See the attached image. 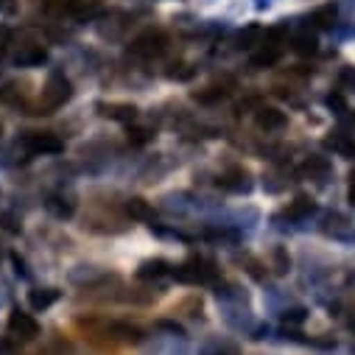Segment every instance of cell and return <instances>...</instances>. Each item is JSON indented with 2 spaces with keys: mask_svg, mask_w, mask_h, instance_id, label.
<instances>
[{
  "mask_svg": "<svg viewBox=\"0 0 355 355\" xmlns=\"http://www.w3.org/2000/svg\"><path fill=\"white\" fill-rule=\"evenodd\" d=\"M171 275L180 280V283H191V286H210L218 280V269L216 263L207 257H191L180 266H173Z\"/></svg>",
  "mask_w": 355,
  "mask_h": 355,
  "instance_id": "1",
  "label": "cell"
},
{
  "mask_svg": "<svg viewBox=\"0 0 355 355\" xmlns=\"http://www.w3.org/2000/svg\"><path fill=\"white\" fill-rule=\"evenodd\" d=\"M70 96H73V87H70L67 76H62V73H51V78H48V81H45V87H42L40 112H42V115H48V112L62 110V107L70 101Z\"/></svg>",
  "mask_w": 355,
  "mask_h": 355,
  "instance_id": "2",
  "label": "cell"
},
{
  "mask_svg": "<svg viewBox=\"0 0 355 355\" xmlns=\"http://www.w3.org/2000/svg\"><path fill=\"white\" fill-rule=\"evenodd\" d=\"M168 34L151 28V31H143L140 37H135L129 42V56L140 59V62H151V59H159L165 51H168Z\"/></svg>",
  "mask_w": 355,
  "mask_h": 355,
  "instance_id": "3",
  "label": "cell"
},
{
  "mask_svg": "<svg viewBox=\"0 0 355 355\" xmlns=\"http://www.w3.org/2000/svg\"><path fill=\"white\" fill-rule=\"evenodd\" d=\"M20 146H23L31 157H40V154H59V151H64L62 137L53 135V132H23Z\"/></svg>",
  "mask_w": 355,
  "mask_h": 355,
  "instance_id": "4",
  "label": "cell"
},
{
  "mask_svg": "<svg viewBox=\"0 0 355 355\" xmlns=\"http://www.w3.org/2000/svg\"><path fill=\"white\" fill-rule=\"evenodd\" d=\"M9 336L17 338V341H34V338L40 336V322H37L31 313L15 308V311L9 313Z\"/></svg>",
  "mask_w": 355,
  "mask_h": 355,
  "instance_id": "5",
  "label": "cell"
},
{
  "mask_svg": "<svg viewBox=\"0 0 355 355\" xmlns=\"http://www.w3.org/2000/svg\"><path fill=\"white\" fill-rule=\"evenodd\" d=\"M316 213V202L308 199V196H297L294 202H288L280 213H277V221H288V224H302L305 218H311Z\"/></svg>",
  "mask_w": 355,
  "mask_h": 355,
  "instance_id": "6",
  "label": "cell"
},
{
  "mask_svg": "<svg viewBox=\"0 0 355 355\" xmlns=\"http://www.w3.org/2000/svg\"><path fill=\"white\" fill-rule=\"evenodd\" d=\"M216 185L221 191H227V193H246L252 188V180H249V171L246 168H238L235 165V168H227L224 173H218Z\"/></svg>",
  "mask_w": 355,
  "mask_h": 355,
  "instance_id": "7",
  "label": "cell"
},
{
  "mask_svg": "<svg viewBox=\"0 0 355 355\" xmlns=\"http://www.w3.org/2000/svg\"><path fill=\"white\" fill-rule=\"evenodd\" d=\"M254 121H257V126H260L263 132H280V129L288 123L286 112H280L277 107H257Z\"/></svg>",
  "mask_w": 355,
  "mask_h": 355,
  "instance_id": "8",
  "label": "cell"
},
{
  "mask_svg": "<svg viewBox=\"0 0 355 355\" xmlns=\"http://www.w3.org/2000/svg\"><path fill=\"white\" fill-rule=\"evenodd\" d=\"M45 59H48V51L42 45H37V42H26L15 53V64L17 67H40V64H45Z\"/></svg>",
  "mask_w": 355,
  "mask_h": 355,
  "instance_id": "9",
  "label": "cell"
},
{
  "mask_svg": "<svg viewBox=\"0 0 355 355\" xmlns=\"http://www.w3.org/2000/svg\"><path fill=\"white\" fill-rule=\"evenodd\" d=\"M230 87H232V81H216V84H207V87H202V90H196L193 93V98L199 101V104H218V101H224L232 90H230Z\"/></svg>",
  "mask_w": 355,
  "mask_h": 355,
  "instance_id": "10",
  "label": "cell"
},
{
  "mask_svg": "<svg viewBox=\"0 0 355 355\" xmlns=\"http://www.w3.org/2000/svg\"><path fill=\"white\" fill-rule=\"evenodd\" d=\"M107 336L115 341H126V344H137L143 341V330L132 322H110L107 324Z\"/></svg>",
  "mask_w": 355,
  "mask_h": 355,
  "instance_id": "11",
  "label": "cell"
},
{
  "mask_svg": "<svg viewBox=\"0 0 355 355\" xmlns=\"http://www.w3.org/2000/svg\"><path fill=\"white\" fill-rule=\"evenodd\" d=\"M165 275H171V263L162 260V257L146 260V263H140V269H137L140 280H157V277H165Z\"/></svg>",
  "mask_w": 355,
  "mask_h": 355,
  "instance_id": "12",
  "label": "cell"
},
{
  "mask_svg": "<svg viewBox=\"0 0 355 355\" xmlns=\"http://www.w3.org/2000/svg\"><path fill=\"white\" fill-rule=\"evenodd\" d=\"M302 173L308 176V180H316V182H324L327 173H330V162L324 157H308L302 162Z\"/></svg>",
  "mask_w": 355,
  "mask_h": 355,
  "instance_id": "13",
  "label": "cell"
},
{
  "mask_svg": "<svg viewBox=\"0 0 355 355\" xmlns=\"http://www.w3.org/2000/svg\"><path fill=\"white\" fill-rule=\"evenodd\" d=\"M59 297H62V294H59L56 288H34V291H28V305H31L34 311H48Z\"/></svg>",
  "mask_w": 355,
  "mask_h": 355,
  "instance_id": "14",
  "label": "cell"
},
{
  "mask_svg": "<svg viewBox=\"0 0 355 355\" xmlns=\"http://www.w3.org/2000/svg\"><path fill=\"white\" fill-rule=\"evenodd\" d=\"M101 110V115H107V118H112V121H135V115H137V107H132V104H101L98 107Z\"/></svg>",
  "mask_w": 355,
  "mask_h": 355,
  "instance_id": "15",
  "label": "cell"
},
{
  "mask_svg": "<svg viewBox=\"0 0 355 355\" xmlns=\"http://www.w3.org/2000/svg\"><path fill=\"white\" fill-rule=\"evenodd\" d=\"M336 20H338V9L333 6V3H327V6H319L313 15H311V23L316 26V28H333L336 26Z\"/></svg>",
  "mask_w": 355,
  "mask_h": 355,
  "instance_id": "16",
  "label": "cell"
},
{
  "mask_svg": "<svg viewBox=\"0 0 355 355\" xmlns=\"http://www.w3.org/2000/svg\"><path fill=\"white\" fill-rule=\"evenodd\" d=\"M45 207H48V210H51L56 218H70V216H73V210H76V205H73L67 196H62V193H53V196H48Z\"/></svg>",
  "mask_w": 355,
  "mask_h": 355,
  "instance_id": "17",
  "label": "cell"
},
{
  "mask_svg": "<svg viewBox=\"0 0 355 355\" xmlns=\"http://www.w3.org/2000/svg\"><path fill=\"white\" fill-rule=\"evenodd\" d=\"M126 213L132 216V218H140V221H151L154 224V210H151V205L146 202V199H129L126 202Z\"/></svg>",
  "mask_w": 355,
  "mask_h": 355,
  "instance_id": "18",
  "label": "cell"
},
{
  "mask_svg": "<svg viewBox=\"0 0 355 355\" xmlns=\"http://www.w3.org/2000/svg\"><path fill=\"white\" fill-rule=\"evenodd\" d=\"M327 146H330L333 151H338L341 157H355V140H352L349 135H344V132H336V135L327 140Z\"/></svg>",
  "mask_w": 355,
  "mask_h": 355,
  "instance_id": "19",
  "label": "cell"
},
{
  "mask_svg": "<svg viewBox=\"0 0 355 355\" xmlns=\"http://www.w3.org/2000/svg\"><path fill=\"white\" fill-rule=\"evenodd\" d=\"M78 9H81V0H45V12L59 15V17L73 15V12H78Z\"/></svg>",
  "mask_w": 355,
  "mask_h": 355,
  "instance_id": "20",
  "label": "cell"
},
{
  "mask_svg": "<svg viewBox=\"0 0 355 355\" xmlns=\"http://www.w3.org/2000/svg\"><path fill=\"white\" fill-rule=\"evenodd\" d=\"M316 34H311V31H300L297 37H294V51L297 53H302V56H311V53H316Z\"/></svg>",
  "mask_w": 355,
  "mask_h": 355,
  "instance_id": "21",
  "label": "cell"
},
{
  "mask_svg": "<svg viewBox=\"0 0 355 355\" xmlns=\"http://www.w3.org/2000/svg\"><path fill=\"white\" fill-rule=\"evenodd\" d=\"M148 140H151V129H143V126L129 129V143H135V146H146Z\"/></svg>",
  "mask_w": 355,
  "mask_h": 355,
  "instance_id": "22",
  "label": "cell"
},
{
  "mask_svg": "<svg viewBox=\"0 0 355 355\" xmlns=\"http://www.w3.org/2000/svg\"><path fill=\"white\" fill-rule=\"evenodd\" d=\"M305 316H308V313H305V308H291V311H286V313H283V322H286V324H302V322H305Z\"/></svg>",
  "mask_w": 355,
  "mask_h": 355,
  "instance_id": "23",
  "label": "cell"
},
{
  "mask_svg": "<svg viewBox=\"0 0 355 355\" xmlns=\"http://www.w3.org/2000/svg\"><path fill=\"white\" fill-rule=\"evenodd\" d=\"M327 107H330V110H338V115L347 112V101H344L341 93H330V96H327Z\"/></svg>",
  "mask_w": 355,
  "mask_h": 355,
  "instance_id": "24",
  "label": "cell"
},
{
  "mask_svg": "<svg viewBox=\"0 0 355 355\" xmlns=\"http://www.w3.org/2000/svg\"><path fill=\"white\" fill-rule=\"evenodd\" d=\"M17 344H20V341L12 338V336L3 338V341H0V355H15V352H17Z\"/></svg>",
  "mask_w": 355,
  "mask_h": 355,
  "instance_id": "25",
  "label": "cell"
},
{
  "mask_svg": "<svg viewBox=\"0 0 355 355\" xmlns=\"http://www.w3.org/2000/svg\"><path fill=\"white\" fill-rule=\"evenodd\" d=\"M12 263H15V272H17L20 277H28V266H26V260H23V257L12 254Z\"/></svg>",
  "mask_w": 355,
  "mask_h": 355,
  "instance_id": "26",
  "label": "cell"
},
{
  "mask_svg": "<svg viewBox=\"0 0 355 355\" xmlns=\"http://www.w3.org/2000/svg\"><path fill=\"white\" fill-rule=\"evenodd\" d=\"M15 9H17L15 0H0V12H3V15H12Z\"/></svg>",
  "mask_w": 355,
  "mask_h": 355,
  "instance_id": "27",
  "label": "cell"
},
{
  "mask_svg": "<svg viewBox=\"0 0 355 355\" xmlns=\"http://www.w3.org/2000/svg\"><path fill=\"white\" fill-rule=\"evenodd\" d=\"M347 196H349V202L355 205V173L349 176V193H347Z\"/></svg>",
  "mask_w": 355,
  "mask_h": 355,
  "instance_id": "28",
  "label": "cell"
},
{
  "mask_svg": "<svg viewBox=\"0 0 355 355\" xmlns=\"http://www.w3.org/2000/svg\"><path fill=\"white\" fill-rule=\"evenodd\" d=\"M347 283H349V286H355V272L349 275V280H347Z\"/></svg>",
  "mask_w": 355,
  "mask_h": 355,
  "instance_id": "29",
  "label": "cell"
}]
</instances>
